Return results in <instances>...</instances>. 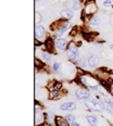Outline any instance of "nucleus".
I'll return each mask as SVG.
<instances>
[{
	"label": "nucleus",
	"mask_w": 113,
	"mask_h": 126,
	"mask_svg": "<svg viewBox=\"0 0 113 126\" xmlns=\"http://www.w3.org/2000/svg\"><path fill=\"white\" fill-rule=\"evenodd\" d=\"M35 65H36V67L39 66V69H41V67L44 66V64L41 63V61H38V59H35Z\"/></svg>",
	"instance_id": "nucleus-25"
},
{
	"label": "nucleus",
	"mask_w": 113,
	"mask_h": 126,
	"mask_svg": "<svg viewBox=\"0 0 113 126\" xmlns=\"http://www.w3.org/2000/svg\"><path fill=\"white\" fill-rule=\"evenodd\" d=\"M99 23H100V21H99V17L98 16L91 17L90 21H89V24H90V25H98Z\"/></svg>",
	"instance_id": "nucleus-18"
},
{
	"label": "nucleus",
	"mask_w": 113,
	"mask_h": 126,
	"mask_svg": "<svg viewBox=\"0 0 113 126\" xmlns=\"http://www.w3.org/2000/svg\"><path fill=\"white\" fill-rule=\"evenodd\" d=\"M103 6L107 8H113V0H104Z\"/></svg>",
	"instance_id": "nucleus-22"
},
{
	"label": "nucleus",
	"mask_w": 113,
	"mask_h": 126,
	"mask_svg": "<svg viewBox=\"0 0 113 126\" xmlns=\"http://www.w3.org/2000/svg\"><path fill=\"white\" fill-rule=\"evenodd\" d=\"M66 57L69 58L71 61H77L80 58V50L78 47L75 44H70L66 50Z\"/></svg>",
	"instance_id": "nucleus-2"
},
{
	"label": "nucleus",
	"mask_w": 113,
	"mask_h": 126,
	"mask_svg": "<svg viewBox=\"0 0 113 126\" xmlns=\"http://www.w3.org/2000/svg\"><path fill=\"white\" fill-rule=\"evenodd\" d=\"M103 58H112V56H111V52H109L108 50L103 51Z\"/></svg>",
	"instance_id": "nucleus-26"
},
{
	"label": "nucleus",
	"mask_w": 113,
	"mask_h": 126,
	"mask_svg": "<svg viewBox=\"0 0 113 126\" xmlns=\"http://www.w3.org/2000/svg\"><path fill=\"white\" fill-rule=\"evenodd\" d=\"M78 80H80L81 84H83V85H87L88 82H87V78H86V76H83L81 75L80 77H78Z\"/></svg>",
	"instance_id": "nucleus-21"
},
{
	"label": "nucleus",
	"mask_w": 113,
	"mask_h": 126,
	"mask_svg": "<svg viewBox=\"0 0 113 126\" xmlns=\"http://www.w3.org/2000/svg\"><path fill=\"white\" fill-rule=\"evenodd\" d=\"M96 11H97V6H96V3H95V1H88L87 3L85 4L84 12H85L87 15L94 14Z\"/></svg>",
	"instance_id": "nucleus-5"
},
{
	"label": "nucleus",
	"mask_w": 113,
	"mask_h": 126,
	"mask_svg": "<svg viewBox=\"0 0 113 126\" xmlns=\"http://www.w3.org/2000/svg\"><path fill=\"white\" fill-rule=\"evenodd\" d=\"M61 15L63 16V19L65 20H71L73 17V11L71 9H63L61 11Z\"/></svg>",
	"instance_id": "nucleus-11"
},
{
	"label": "nucleus",
	"mask_w": 113,
	"mask_h": 126,
	"mask_svg": "<svg viewBox=\"0 0 113 126\" xmlns=\"http://www.w3.org/2000/svg\"><path fill=\"white\" fill-rule=\"evenodd\" d=\"M64 119L66 120L67 122L70 123V124H71V123H73V122L75 121V117H74V115H73V114H66V115H65Z\"/></svg>",
	"instance_id": "nucleus-19"
},
{
	"label": "nucleus",
	"mask_w": 113,
	"mask_h": 126,
	"mask_svg": "<svg viewBox=\"0 0 113 126\" xmlns=\"http://www.w3.org/2000/svg\"><path fill=\"white\" fill-rule=\"evenodd\" d=\"M85 106L87 107V109L91 110V111H96V112H101L102 110L106 109V104H104L102 101L86 100Z\"/></svg>",
	"instance_id": "nucleus-1"
},
{
	"label": "nucleus",
	"mask_w": 113,
	"mask_h": 126,
	"mask_svg": "<svg viewBox=\"0 0 113 126\" xmlns=\"http://www.w3.org/2000/svg\"><path fill=\"white\" fill-rule=\"evenodd\" d=\"M54 123L57 126H70V123L67 122L65 119H63L61 116H56L54 119Z\"/></svg>",
	"instance_id": "nucleus-10"
},
{
	"label": "nucleus",
	"mask_w": 113,
	"mask_h": 126,
	"mask_svg": "<svg viewBox=\"0 0 113 126\" xmlns=\"http://www.w3.org/2000/svg\"><path fill=\"white\" fill-rule=\"evenodd\" d=\"M70 126H81L78 123H76V122H73V123H71V125Z\"/></svg>",
	"instance_id": "nucleus-28"
},
{
	"label": "nucleus",
	"mask_w": 113,
	"mask_h": 126,
	"mask_svg": "<svg viewBox=\"0 0 113 126\" xmlns=\"http://www.w3.org/2000/svg\"><path fill=\"white\" fill-rule=\"evenodd\" d=\"M53 89H56V90H61V89H62V84L60 82H54Z\"/></svg>",
	"instance_id": "nucleus-23"
},
{
	"label": "nucleus",
	"mask_w": 113,
	"mask_h": 126,
	"mask_svg": "<svg viewBox=\"0 0 113 126\" xmlns=\"http://www.w3.org/2000/svg\"><path fill=\"white\" fill-rule=\"evenodd\" d=\"M80 1H83V0H80Z\"/></svg>",
	"instance_id": "nucleus-33"
},
{
	"label": "nucleus",
	"mask_w": 113,
	"mask_h": 126,
	"mask_svg": "<svg viewBox=\"0 0 113 126\" xmlns=\"http://www.w3.org/2000/svg\"><path fill=\"white\" fill-rule=\"evenodd\" d=\"M41 57H43V59H44V61L45 62H51V60H52V57H51V54H50V52H48V51H44V52H41Z\"/></svg>",
	"instance_id": "nucleus-15"
},
{
	"label": "nucleus",
	"mask_w": 113,
	"mask_h": 126,
	"mask_svg": "<svg viewBox=\"0 0 113 126\" xmlns=\"http://www.w3.org/2000/svg\"><path fill=\"white\" fill-rule=\"evenodd\" d=\"M73 8H74V9H78V8H80V2L75 1L74 3H73Z\"/></svg>",
	"instance_id": "nucleus-27"
},
{
	"label": "nucleus",
	"mask_w": 113,
	"mask_h": 126,
	"mask_svg": "<svg viewBox=\"0 0 113 126\" xmlns=\"http://www.w3.org/2000/svg\"><path fill=\"white\" fill-rule=\"evenodd\" d=\"M112 94H113V90H112Z\"/></svg>",
	"instance_id": "nucleus-32"
},
{
	"label": "nucleus",
	"mask_w": 113,
	"mask_h": 126,
	"mask_svg": "<svg viewBox=\"0 0 113 126\" xmlns=\"http://www.w3.org/2000/svg\"><path fill=\"white\" fill-rule=\"evenodd\" d=\"M45 116H46V122H47V124H52V123L54 122V119H56V116L52 114V112H47Z\"/></svg>",
	"instance_id": "nucleus-14"
},
{
	"label": "nucleus",
	"mask_w": 113,
	"mask_h": 126,
	"mask_svg": "<svg viewBox=\"0 0 113 126\" xmlns=\"http://www.w3.org/2000/svg\"><path fill=\"white\" fill-rule=\"evenodd\" d=\"M106 110L109 113L113 114V102H111V103H107L106 104Z\"/></svg>",
	"instance_id": "nucleus-20"
},
{
	"label": "nucleus",
	"mask_w": 113,
	"mask_h": 126,
	"mask_svg": "<svg viewBox=\"0 0 113 126\" xmlns=\"http://www.w3.org/2000/svg\"><path fill=\"white\" fill-rule=\"evenodd\" d=\"M52 67H53L54 71H59L60 69H61V63L60 62H54L53 65H52Z\"/></svg>",
	"instance_id": "nucleus-24"
},
{
	"label": "nucleus",
	"mask_w": 113,
	"mask_h": 126,
	"mask_svg": "<svg viewBox=\"0 0 113 126\" xmlns=\"http://www.w3.org/2000/svg\"><path fill=\"white\" fill-rule=\"evenodd\" d=\"M67 40H65V39L63 38H58L54 40V46H56V48L58 49V50H65V48H67Z\"/></svg>",
	"instance_id": "nucleus-6"
},
{
	"label": "nucleus",
	"mask_w": 113,
	"mask_h": 126,
	"mask_svg": "<svg viewBox=\"0 0 113 126\" xmlns=\"http://www.w3.org/2000/svg\"><path fill=\"white\" fill-rule=\"evenodd\" d=\"M88 65L90 67H96L98 65V57L96 54H90L88 58Z\"/></svg>",
	"instance_id": "nucleus-9"
},
{
	"label": "nucleus",
	"mask_w": 113,
	"mask_h": 126,
	"mask_svg": "<svg viewBox=\"0 0 113 126\" xmlns=\"http://www.w3.org/2000/svg\"><path fill=\"white\" fill-rule=\"evenodd\" d=\"M77 65L80 67H85L88 65V60L84 59V58H81V59L77 60Z\"/></svg>",
	"instance_id": "nucleus-16"
},
{
	"label": "nucleus",
	"mask_w": 113,
	"mask_h": 126,
	"mask_svg": "<svg viewBox=\"0 0 113 126\" xmlns=\"http://www.w3.org/2000/svg\"><path fill=\"white\" fill-rule=\"evenodd\" d=\"M86 120H87L88 124L90 126H97V117L94 115H86Z\"/></svg>",
	"instance_id": "nucleus-13"
},
{
	"label": "nucleus",
	"mask_w": 113,
	"mask_h": 126,
	"mask_svg": "<svg viewBox=\"0 0 113 126\" xmlns=\"http://www.w3.org/2000/svg\"><path fill=\"white\" fill-rule=\"evenodd\" d=\"M75 96L80 100H88V98L90 97V91L86 88H77L75 91Z\"/></svg>",
	"instance_id": "nucleus-3"
},
{
	"label": "nucleus",
	"mask_w": 113,
	"mask_h": 126,
	"mask_svg": "<svg viewBox=\"0 0 113 126\" xmlns=\"http://www.w3.org/2000/svg\"><path fill=\"white\" fill-rule=\"evenodd\" d=\"M110 49H111V50H113V45H111V46H110Z\"/></svg>",
	"instance_id": "nucleus-30"
},
{
	"label": "nucleus",
	"mask_w": 113,
	"mask_h": 126,
	"mask_svg": "<svg viewBox=\"0 0 113 126\" xmlns=\"http://www.w3.org/2000/svg\"><path fill=\"white\" fill-rule=\"evenodd\" d=\"M35 37L36 39H39V41L40 40H46V30L44 28V26L41 25H37L35 27Z\"/></svg>",
	"instance_id": "nucleus-4"
},
{
	"label": "nucleus",
	"mask_w": 113,
	"mask_h": 126,
	"mask_svg": "<svg viewBox=\"0 0 113 126\" xmlns=\"http://www.w3.org/2000/svg\"><path fill=\"white\" fill-rule=\"evenodd\" d=\"M37 126H38V125H37ZM39 126H48V125H47V124H40Z\"/></svg>",
	"instance_id": "nucleus-29"
},
{
	"label": "nucleus",
	"mask_w": 113,
	"mask_h": 126,
	"mask_svg": "<svg viewBox=\"0 0 113 126\" xmlns=\"http://www.w3.org/2000/svg\"><path fill=\"white\" fill-rule=\"evenodd\" d=\"M89 1H95V0H89Z\"/></svg>",
	"instance_id": "nucleus-31"
},
{
	"label": "nucleus",
	"mask_w": 113,
	"mask_h": 126,
	"mask_svg": "<svg viewBox=\"0 0 113 126\" xmlns=\"http://www.w3.org/2000/svg\"><path fill=\"white\" fill-rule=\"evenodd\" d=\"M60 90H56V89H52L50 93V99H60Z\"/></svg>",
	"instance_id": "nucleus-17"
},
{
	"label": "nucleus",
	"mask_w": 113,
	"mask_h": 126,
	"mask_svg": "<svg viewBox=\"0 0 113 126\" xmlns=\"http://www.w3.org/2000/svg\"><path fill=\"white\" fill-rule=\"evenodd\" d=\"M45 47H46V49L48 52L53 51V48L56 47L54 46V40L51 37H48L46 40H45Z\"/></svg>",
	"instance_id": "nucleus-8"
},
{
	"label": "nucleus",
	"mask_w": 113,
	"mask_h": 126,
	"mask_svg": "<svg viewBox=\"0 0 113 126\" xmlns=\"http://www.w3.org/2000/svg\"><path fill=\"white\" fill-rule=\"evenodd\" d=\"M76 109V103L75 102H65V103L61 104L60 110L62 111H72V110Z\"/></svg>",
	"instance_id": "nucleus-7"
},
{
	"label": "nucleus",
	"mask_w": 113,
	"mask_h": 126,
	"mask_svg": "<svg viewBox=\"0 0 113 126\" xmlns=\"http://www.w3.org/2000/svg\"><path fill=\"white\" fill-rule=\"evenodd\" d=\"M44 119H46V116H44L43 113H41L40 111H39V112H35V123H36V126L43 124Z\"/></svg>",
	"instance_id": "nucleus-12"
}]
</instances>
